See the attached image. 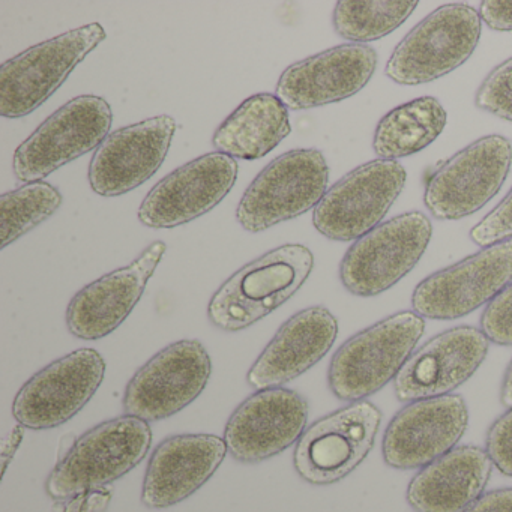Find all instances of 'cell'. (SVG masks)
<instances>
[{"mask_svg": "<svg viewBox=\"0 0 512 512\" xmlns=\"http://www.w3.org/2000/svg\"><path fill=\"white\" fill-rule=\"evenodd\" d=\"M424 331V317L400 311L350 337L329 364L332 394L356 403L385 388L397 379Z\"/></svg>", "mask_w": 512, "mask_h": 512, "instance_id": "7a4b0ae2", "label": "cell"}, {"mask_svg": "<svg viewBox=\"0 0 512 512\" xmlns=\"http://www.w3.org/2000/svg\"><path fill=\"white\" fill-rule=\"evenodd\" d=\"M482 22L497 32H512V2L487 0L479 5Z\"/></svg>", "mask_w": 512, "mask_h": 512, "instance_id": "836d02e7", "label": "cell"}, {"mask_svg": "<svg viewBox=\"0 0 512 512\" xmlns=\"http://www.w3.org/2000/svg\"><path fill=\"white\" fill-rule=\"evenodd\" d=\"M490 341L481 329L457 326L419 347L394 380L401 403L451 395L481 367Z\"/></svg>", "mask_w": 512, "mask_h": 512, "instance_id": "d6986e66", "label": "cell"}, {"mask_svg": "<svg viewBox=\"0 0 512 512\" xmlns=\"http://www.w3.org/2000/svg\"><path fill=\"white\" fill-rule=\"evenodd\" d=\"M493 463L479 446H457L422 467L406 491L415 512H464L484 494Z\"/></svg>", "mask_w": 512, "mask_h": 512, "instance_id": "cb8c5ba5", "label": "cell"}, {"mask_svg": "<svg viewBox=\"0 0 512 512\" xmlns=\"http://www.w3.org/2000/svg\"><path fill=\"white\" fill-rule=\"evenodd\" d=\"M338 322L328 308L310 307L281 325L247 373L251 388H281L307 373L332 349Z\"/></svg>", "mask_w": 512, "mask_h": 512, "instance_id": "603a6c76", "label": "cell"}, {"mask_svg": "<svg viewBox=\"0 0 512 512\" xmlns=\"http://www.w3.org/2000/svg\"><path fill=\"white\" fill-rule=\"evenodd\" d=\"M467 424L469 409L461 395L407 403L386 427L383 460L392 469H422L457 448Z\"/></svg>", "mask_w": 512, "mask_h": 512, "instance_id": "9a60e30c", "label": "cell"}, {"mask_svg": "<svg viewBox=\"0 0 512 512\" xmlns=\"http://www.w3.org/2000/svg\"><path fill=\"white\" fill-rule=\"evenodd\" d=\"M107 34L100 23L37 44L0 67V115L20 119L43 106Z\"/></svg>", "mask_w": 512, "mask_h": 512, "instance_id": "277c9868", "label": "cell"}, {"mask_svg": "<svg viewBox=\"0 0 512 512\" xmlns=\"http://www.w3.org/2000/svg\"><path fill=\"white\" fill-rule=\"evenodd\" d=\"M152 443L148 422L124 415L83 434L47 479L55 500L101 490L142 463Z\"/></svg>", "mask_w": 512, "mask_h": 512, "instance_id": "3957f363", "label": "cell"}, {"mask_svg": "<svg viewBox=\"0 0 512 512\" xmlns=\"http://www.w3.org/2000/svg\"><path fill=\"white\" fill-rule=\"evenodd\" d=\"M22 425H17L13 430L10 431L7 437H5L4 442H2V451H0V464H2V476L7 472L8 466H10L11 461H13L14 455H16L17 449L22 445L23 436H25V431H23Z\"/></svg>", "mask_w": 512, "mask_h": 512, "instance_id": "d590c367", "label": "cell"}, {"mask_svg": "<svg viewBox=\"0 0 512 512\" xmlns=\"http://www.w3.org/2000/svg\"><path fill=\"white\" fill-rule=\"evenodd\" d=\"M382 412L371 401L350 403L317 419L302 434L293 466L308 484L329 485L353 472L370 454Z\"/></svg>", "mask_w": 512, "mask_h": 512, "instance_id": "9c48e42d", "label": "cell"}, {"mask_svg": "<svg viewBox=\"0 0 512 512\" xmlns=\"http://www.w3.org/2000/svg\"><path fill=\"white\" fill-rule=\"evenodd\" d=\"M376 67L373 47H334L286 68L277 83V97L296 112L338 103L361 92Z\"/></svg>", "mask_w": 512, "mask_h": 512, "instance_id": "44dd1931", "label": "cell"}, {"mask_svg": "<svg viewBox=\"0 0 512 512\" xmlns=\"http://www.w3.org/2000/svg\"><path fill=\"white\" fill-rule=\"evenodd\" d=\"M448 113L437 98L421 97L386 113L373 136L379 160L397 161L418 154L439 139Z\"/></svg>", "mask_w": 512, "mask_h": 512, "instance_id": "484cf974", "label": "cell"}, {"mask_svg": "<svg viewBox=\"0 0 512 512\" xmlns=\"http://www.w3.org/2000/svg\"><path fill=\"white\" fill-rule=\"evenodd\" d=\"M106 374V362L95 349H79L56 359L17 392L13 416L29 430L61 427L77 415Z\"/></svg>", "mask_w": 512, "mask_h": 512, "instance_id": "5bb4252c", "label": "cell"}, {"mask_svg": "<svg viewBox=\"0 0 512 512\" xmlns=\"http://www.w3.org/2000/svg\"><path fill=\"white\" fill-rule=\"evenodd\" d=\"M469 236L473 244L482 248L512 241V188L502 202L470 230Z\"/></svg>", "mask_w": 512, "mask_h": 512, "instance_id": "4dcf8cb0", "label": "cell"}, {"mask_svg": "<svg viewBox=\"0 0 512 512\" xmlns=\"http://www.w3.org/2000/svg\"><path fill=\"white\" fill-rule=\"evenodd\" d=\"M406 179L398 161L374 160L356 167L326 191L314 209V227L331 241H358L382 224Z\"/></svg>", "mask_w": 512, "mask_h": 512, "instance_id": "30bf717a", "label": "cell"}, {"mask_svg": "<svg viewBox=\"0 0 512 512\" xmlns=\"http://www.w3.org/2000/svg\"><path fill=\"white\" fill-rule=\"evenodd\" d=\"M482 20L466 4L443 5L416 25L395 47L385 67L392 82L424 85L452 73L478 47Z\"/></svg>", "mask_w": 512, "mask_h": 512, "instance_id": "8992f818", "label": "cell"}, {"mask_svg": "<svg viewBox=\"0 0 512 512\" xmlns=\"http://www.w3.org/2000/svg\"><path fill=\"white\" fill-rule=\"evenodd\" d=\"M511 283L512 241H506L422 280L413 290V311L424 319H460L490 304Z\"/></svg>", "mask_w": 512, "mask_h": 512, "instance_id": "4fadbf2b", "label": "cell"}, {"mask_svg": "<svg viewBox=\"0 0 512 512\" xmlns=\"http://www.w3.org/2000/svg\"><path fill=\"white\" fill-rule=\"evenodd\" d=\"M223 437L178 434L155 449L143 481L142 502L151 509L178 505L212 478L227 454Z\"/></svg>", "mask_w": 512, "mask_h": 512, "instance_id": "7402d4cb", "label": "cell"}, {"mask_svg": "<svg viewBox=\"0 0 512 512\" xmlns=\"http://www.w3.org/2000/svg\"><path fill=\"white\" fill-rule=\"evenodd\" d=\"M481 331L490 343L512 346V283L482 311Z\"/></svg>", "mask_w": 512, "mask_h": 512, "instance_id": "f546056e", "label": "cell"}, {"mask_svg": "<svg viewBox=\"0 0 512 512\" xmlns=\"http://www.w3.org/2000/svg\"><path fill=\"white\" fill-rule=\"evenodd\" d=\"M329 166L317 149H295L272 160L245 191L236 220L250 233L265 232L316 209L328 191Z\"/></svg>", "mask_w": 512, "mask_h": 512, "instance_id": "5b68a950", "label": "cell"}, {"mask_svg": "<svg viewBox=\"0 0 512 512\" xmlns=\"http://www.w3.org/2000/svg\"><path fill=\"white\" fill-rule=\"evenodd\" d=\"M61 191L49 182H32L0 196L2 248L49 220L61 208Z\"/></svg>", "mask_w": 512, "mask_h": 512, "instance_id": "83f0119b", "label": "cell"}, {"mask_svg": "<svg viewBox=\"0 0 512 512\" xmlns=\"http://www.w3.org/2000/svg\"><path fill=\"white\" fill-rule=\"evenodd\" d=\"M166 250V242H152L130 265L83 287L68 305V331L86 341L101 340L116 331L139 304Z\"/></svg>", "mask_w": 512, "mask_h": 512, "instance_id": "ffe728a7", "label": "cell"}, {"mask_svg": "<svg viewBox=\"0 0 512 512\" xmlns=\"http://www.w3.org/2000/svg\"><path fill=\"white\" fill-rule=\"evenodd\" d=\"M212 362L199 340H181L152 356L128 382L125 415L161 421L190 406L211 379Z\"/></svg>", "mask_w": 512, "mask_h": 512, "instance_id": "7c38bea8", "label": "cell"}, {"mask_svg": "<svg viewBox=\"0 0 512 512\" xmlns=\"http://www.w3.org/2000/svg\"><path fill=\"white\" fill-rule=\"evenodd\" d=\"M314 256L301 244L274 248L227 278L208 304V319L224 332H239L286 304L310 277Z\"/></svg>", "mask_w": 512, "mask_h": 512, "instance_id": "6da1fadb", "label": "cell"}, {"mask_svg": "<svg viewBox=\"0 0 512 512\" xmlns=\"http://www.w3.org/2000/svg\"><path fill=\"white\" fill-rule=\"evenodd\" d=\"M475 106L512 122V58L497 65L476 92Z\"/></svg>", "mask_w": 512, "mask_h": 512, "instance_id": "f1b7e54d", "label": "cell"}, {"mask_svg": "<svg viewBox=\"0 0 512 512\" xmlns=\"http://www.w3.org/2000/svg\"><path fill=\"white\" fill-rule=\"evenodd\" d=\"M511 166L512 143L506 137H481L431 175L425 187V206L437 220L469 217L499 193Z\"/></svg>", "mask_w": 512, "mask_h": 512, "instance_id": "8fae6325", "label": "cell"}, {"mask_svg": "<svg viewBox=\"0 0 512 512\" xmlns=\"http://www.w3.org/2000/svg\"><path fill=\"white\" fill-rule=\"evenodd\" d=\"M176 128L173 116L161 115L110 134L89 164L92 191L118 197L145 184L166 160Z\"/></svg>", "mask_w": 512, "mask_h": 512, "instance_id": "ac0fdd59", "label": "cell"}, {"mask_svg": "<svg viewBox=\"0 0 512 512\" xmlns=\"http://www.w3.org/2000/svg\"><path fill=\"white\" fill-rule=\"evenodd\" d=\"M433 236L430 218L406 212L379 224L344 254L340 280L359 298H373L403 280L424 256Z\"/></svg>", "mask_w": 512, "mask_h": 512, "instance_id": "52a82bcc", "label": "cell"}, {"mask_svg": "<svg viewBox=\"0 0 512 512\" xmlns=\"http://www.w3.org/2000/svg\"><path fill=\"white\" fill-rule=\"evenodd\" d=\"M485 451L493 466L512 478V407L488 428Z\"/></svg>", "mask_w": 512, "mask_h": 512, "instance_id": "1f68e13d", "label": "cell"}, {"mask_svg": "<svg viewBox=\"0 0 512 512\" xmlns=\"http://www.w3.org/2000/svg\"><path fill=\"white\" fill-rule=\"evenodd\" d=\"M418 2H338L332 14V25L341 38L353 43H371L392 34L413 13Z\"/></svg>", "mask_w": 512, "mask_h": 512, "instance_id": "4316f807", "label": "cell"}, {"mask_svg": "<svg viewBox=\"0 0 512 512\" xmlns=\"http://www.w3.org/2000/svg\"><path fill=\"white\" fill-rule=\"evenodd\" d=\"M292 133L289 109L272 94L247 98L212 137L220 154L233 160L254 161L266 157Z\"/></svg>", "mask_w": 512, "mask_h": 512, "instance_id": "d4e9b609", "label": "cell"}, {"mask_svg": "<svg viewBox=\"0 0 512 512\" xmlns=\"http://www.w3.org/2000/svg\"><path fill=\"white\" fill-rule=\"evenodd\" d=\"M238 172V163L229 155H202L161 179L143 200L137 217L151 229H173L191 223L223 202Z\"/></svg>", "mask_w": 512, "mask_h": 512, "instance_id": "2e32d148", "label": "cell"}, {"mask_svg": "<svg viewBox=\"0 0 512 512\" xmlns=\"http://www.w3.org/2000/svg\"><path fill=\"white\" fill-rule=\"evenodd\" d=\"M113 112L97 95H80L56 110L14 152L19 181H43L65 164L100 148L110 136Z\"/></svg>", "mask_w": 512, "mask_h": 512, "instance_id": "ba28073f", "label": "cell"}, {"mask_svg": "<svg viewBox=\"0 0 512 512\" xmlns=\"http://www.w3.org/2000/svg\"><path fill=\"white\" fill-rule=\"evenodd\" d=\"M112 493L107 488L77 494L71 499L61 500L62 505L56 512H104L109 506Z\"/></svg>", "mask_w": 512, "mask_h": 512, "instance_id": "d6a6232c", "label": "cell"}, {"mask_svg": "<svg viewBox=\"0 0 512 512\" xmlns=\"http://www.w3.org/2000/svg\"><path fill=\"white\" fill-rule=\"evenodd\" d=\"M464 512H512V488L488 491Z\"/></svg>", "mask_w": 512, "mask_h": 512, "instance_id": "e575fe53", "label": "cell"}, {"mask_svg": "<svg viewBox=\"0 0 512 512\" xmlns=\"http://www.w3.org/2000/svg\"><path fill=\"white\" fill-rule=\"evenodd\" d=\"M500 403L508 409L512 407V361L506 368L502 386H500Z\"/></svg>", "mask_w": 512, "mask_h": 512, "instance_id": "8d00e7d4", "label": "cell"}, {"mask_svg": "<svg viewBox=\"0 0 512 512\" xmlns=\"http://www.w3.org/2000/svg\"><path fill=\"white\" fill-rule=\"evenodd\" d=\"M308 403L286 388L260 389L232 413L224 442L241 463H260L298 443L307 430Z\"/></svg>", "mask_w": 512, "mask_h": 512, "instance_id": "e0dca14e", "label": "cell"}]
</instances>
